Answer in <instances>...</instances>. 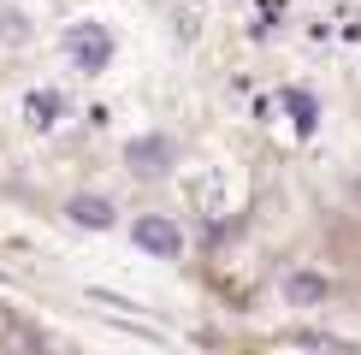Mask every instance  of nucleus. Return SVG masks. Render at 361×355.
I'll return each mask as SVG.
<instances>
[{
  "instance_id": "obj_1",
  "label": "nucleus",
  "mask_w": 361,
  "mask_h": 355,
  "mask_svg": "<svg viewBox=\"0 0 361 355\" xmlns=\"http://www.w3.org/2000/svg\"><path fill=\"white\" fill-rule=\"evenodd\" d=\"M66 54H71V66H78V71H107V66H113V36H107V24H71V30H66Z\"/></svg>"
},
{
  "instance_id": "obj_2",
  "label": "nucleus",
  "mask_w": 361,
  "mask_h": 355,
  "mask_svg": "<svg viewBox=\"0 0 361 355\" xmlns=\"http://www.w3.org/2000/svg\"><path fill=\"white\" fill-rule=\"evenodd\" d=\"M130 243H137L142 255H154V261H172L178 249H184V231H178L166 213H142L137 225H130Z\"/></svg>"
},
{
  "instance_id": "obj_3",
  "label": "nucleus",
  "mask_w": 361,
  "mask_h": 355,
  "mask_svg": "<svg viewBox=\"0 0 361 355\" xmlns=\"http://www.w3.org/2000/svg\"><path fill=\"white\" fill-rule=\"evenodd\" d=\"M125 160H130V172H142V178H160L178 160V148H172V137H137L125 148Z\"/></svg>"
},
{
  "instance_id": "obj_4",
  "label": "nucleus",
  "mask_w": 361,
  "mask_h": 355,
  "mask_svg": "<svg viewBox=\"0 0 361 355\" xmlns=\"http://www.w3.org/2000/svg\"><path fill=\"white\" fill-rule=\"evenodd\" d=\"M59 113H66V95H59V89H30L24 118H30L36 130H54V125H59Z\"/></svg>"
},
{
  "instance_id": "obj_5",
  "label": "nucleus",
  "mask_w": 361,
  "mask_h": 355,
  "mask_svg": "<svg viewBox=\"0 0 361 355\" xmlns=\"http://www.w3.org/2000/svg\"><path fill=\"white\" fill-rule=\"evenodd\" d=\"M66 213H71V225H89V231H107L113 225V201L107 196H71Z\"/></svg>"
},
{
  "instance_id": "obj_6",
  "label": "nucleus",
  "mask_w": 361,
  "mask_h": 355,
  "mask_svg": "<svg viewBox=\"0 0 361 355\" xmlns=\"http://www.w3.org/2000/svg\"><path fill=\"white\" fill-rule=\"evenodd\" d=\"M284 113H290V125L302 130V137H308L314 125H320V107H314V95H308V89H284Z\"/></svg>"
},
{
  "instance_id": "obj_7",
  "label": "nucleus",
  "mask_w": 361,
  "mask_h": 355,
  "mask_svg": "<svg viewBox=\"0 0 361 355\" xmlns=\"http://www.w3.org/2000/svg\"><path fill=\"white\" fill-rule=\"evenodd\" d=\"M284 290H290V302H320V296H326V278H308V273H296Z\"/></svg>"
}]
</instances>
